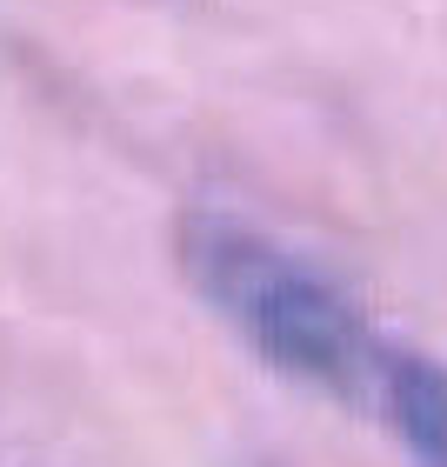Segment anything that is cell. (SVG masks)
Masks as SVG:
<instances>
[{
  "label": "cell",
  "mask_w": 447,
  "mask_h": 467,
  "mask_svg": "<svg viewBox=\"0 0 447 467\" xmlns=\"http://www.w3.org/2000/svg\"><path fill=\"white\" fill-rule=\"evenodd\" d=\"M174 254L187 287L281 374L314 380L340 400L380 394L388 348L374 341L360 307L301 254H287L281 241H267L261 227L234 214H207V207L181 214Z\"/></svg>",
  "instance_id": "obj_1"
},
{
  "label": "cell",
  "mask_w": 447,
  "mask_h": 467,
  "mask_svg": "<svg viewBox=\"0 0 447 467\" xmlns=\"http://www.w3.org/2000/svg\"><path fill=\"white\" fill-rule=\"evenodd\" d=\"M380 408H388V420H394L400 448L414 454V467H447V368L434 354L388 348Z\"/></svg>",
  "instance_id": "obj_2"
}]
</instances>
